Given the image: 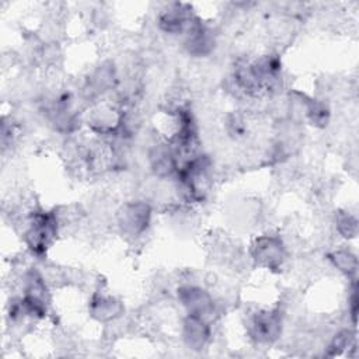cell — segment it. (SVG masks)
<instances>
[{
	"instance_id": "6da1fadb",
	"label": "cell",
	"mask_w": 359,
	"mask_h": 359,
	"mask_svg": "<svg viewBox=\"0 0 359 359\" xmlns=\"http://www.w3.org/2000/svg\"><path fill=\"white\" fill-rule=\"evenodd\" d=\"M59 233V223L55 212L42 209H32L24 220V241L28 250L35 257H41L56 240Z\"/></svg>"
},
{
	"instance_id": "7a4b0ae2",
	"label": "cell",
	"mask_w": 359,
	"mask_h": 359,
	"mask_svg": "<svg viewBox=\"0 0 359 359\" xmlns=\"http://www.w3.org/2000/svg\"><path fill=\"white\" fill-rule=\"evenodd\" d=\"M283 327V310L258 309L247 317V332L250 338L259 345H269L279 339Z\"/></svg>"
},
{
	"instance_id": "3957f363",
	"label": "cell",
	"mask_w": 359,
	"mask_h": 359,
	"mask_svg": "<svg viewBox=\"0 0 359 359\" xmlns=\"http://www.w3.org/2000/svg\"><path fill=\"white\" fill-rule=\"evenodd\" d=\"M250 258L261 268L279 271L287 258L286 243L279 234L259 236L251 244Z\"/></svg>"
},
{
	"instance_id": "277c9868",
	"label": "cell",
	"mask_w": 359,
	"mask_h": 359,
	"mask_svg": "<svg viewBox=\"0 0 359 359\" xmlns=\"http://www.w3.org/2000/svg\"><path fill=\"white\" fill-rule=\"evenodd\" d=\"M177 299L187 314L201 317L209 323L215 320L217 313L216 300L205 287L196 283H182L177 289Z\"/></svg>"
},
{
	"instance_id": "5b68a950",
	"label": "cell",
	"mask_w": 359,
	"mask_h": 359,
	"mask_svg": "<svg viewBox=\"0 0 359 359\" xmlns=\"http://www.w3.org/2000/svg\"><path fill=\"white\" fill-rule=\"evenodd\" d=\"M151 206L146 201L126 202L116 212V224L123 236L135 240L142 237L149 229Z\"/></svg>"
},
{
	"instance_id": "8992f818",
	"label": "cell",
	"mask_w": 359,
	"mask_h": 359,
	"mask_svg": "<svg viewBox=\"0 0 359 359\" xmlns=\"http://www.w3.org/2000/svg\"><path fill=\"white\" fill-rule=\"evenodd\" d=\"M195 17L196 15L188 4L171 3L160 10L157 15V27L164 34L181 36Z\"/></svg>"
},
{
	"instance_id": "52a82bcc",
	"label": "cell",
	"mask_w": 359,
	"mask_h": 359,
	"mask_svg": "<svg viewBox=\"0 0 359 359\" xmlns=\"http://www.w3.org/2000/svg\"><path fill=\"white\" fill-rule=\"evenodd\" d=\"M125 307L121 300L101 290H95L88 302V313L98 323L109 324L123 316Z\"/></svg>"
},
{
	"instance_id": "ba28073f",
	"label": "cell",
	"mask_w": 359,
	"mask_h": 359,
	"mask_svg": "<svg viewBox=\"0 0 359 359\" xmlns=\"http://www.w3.org/2000/svg\"><path fill=\"white\" fill-rule=\"evenodd\" d=\"M181 335L187 348L192 351H201L210 341V337H212L210 323L201 317L187 314V317L182 321Z\"/></svg>"
},
{
	"instance_id": "9c48e42d",
	"label": "cell",
	"mask_w": 359,
	"mask_h": 359,
	"mask_svg": "<svg viewBox=\"0 0 359 359\" xmlns=\"http://www.w3.org/2000/svg\"><path fill=\"white\" fill-rule=\"evenodd\" d=\"M327 258L337 271L344 273L351 280L356 279L358 259H356V255L351 250L335 248L327 254Z\"/></svg>"
},
{
	"instance_id": "30bf717a",
	"label": "cell",
	"mask_w": 359,
	"mask_h": 359,
	"mask_svg": "<svg viewBox=\"0 0 359 359\" xmlns=\"http://www.w3.org/2000/svg\"><path fill=\"white\" fill-rule=\"evenodd\" d=\"M304 116L317 128H324L328 125L331 118L330 107L325 101L318 98H307L304 107Z\"/></svg>"
},
{
	"instance_id": "8fae6325",
	"label": "cell",
	"mask_w": 359,
	"mask_h": 359,
	"mask_svg": "<svg viewBox=\"0 0 359 359\" xmlns=\"http://www.w3.org/2000/svg\"><path fill=\"white\" fill-rule=\"evenodd\" d=\"M335 227L339 236L353 238L358 233V219L349 212H338L335 215Z\"/></svg>"
},
{
	"instance_id": "7c38bea8",
	"label": "cell",
	"mask_w": 359,
	"mask_h": 359,
	"mask_svg": "<svg viewBox=\"0 0 359 359\" xmlns=\"http://www.w3.org/2000/svg\"><path fill=\"white\" fill-rule=\"evenodd\" d=\"M355 345V334L348 330V328H344V330H339L334 337L330 341L328 344V353L327 355H338L339 352H342L344 349L346 348H351Z\"/></svg>"
},
{
	"instance_id": "4fadbf2b",
	"label": "cell",
	"mask_w": 359,
	"mask_h": 359,
	"mask_svg": "<svg viewBox=\"0 0 359 359\" xmlns=\"http://www.w3.org/2000/svg\"><path fill=\"white\" fill-rule=\"evenodd\" d=\"M226 128L230 136L240 139L245 136L247 132V119L241 112H233L227 116Z\"/></svg>"
}]
</instances>
